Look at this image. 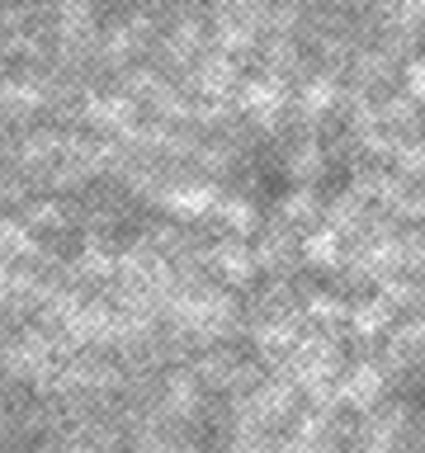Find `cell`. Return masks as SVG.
I'll return each mask as SVG.
<instances>
[{
	"label": "cell",
	"instance_id": "cell-1",
	"mask_svg": "<svg viewBox=\"0 0 425 453\" xmlns=\"http://www.w3.org/2000/svg\"><path fill=\"white\" fill-rule=\"evenodd\" d=\"M382 388H388V378H382V368H374V364H364L359 373L350 378V402H359V406H368V402H378L382 396Z\"/></svg>",
	"mask_w": 425,
	"mask_h": 453
},
{
	"label": "cell",
	"instance_id": "cell-7",
	"mask_svg": "<svg viewBox=\"0 0 425 453\" xmlns=\"http://www.w3.org/2000/svg\"><path fill=\"white\" fill-rule=\"evenodd\" d=\"M392 208L402 212V218H411V222H421V218H425V194H411V189H406V194L397 198Z\"/></svg>",
	"mask_w": 425,
	"mask_h": 453
},
{
	"label": "cell",
	"instance_id": "cell-4",
	"mask_svg": "<svg viewBox=\"0 0 425 453\" xmlns=\"http://www.w3.org/2000/svg\"><path fill=\"white\" fill-rule=\"evenodd\" d=\"M397 246H402V269H411V274H425V232H406Z\"/></svg>",
	"mask_w": 425,
	"mask_h": 453
},
{
	"label": "cell",
	"instance_id": "cell-8",
	"mask_svg": "<svg viewBox=\"0 0 425 453\" xmlns=\"http://www.w3.org/2000/svg\"><path fill=\"white\" fill-rule=\"evenodd\" d=\"M397 5H402V19H406V24L425 19V0H397Z\"/></svg>",
	"mask_w": 425,
	"mask_h": 453
},
{
	"label": "cell",
	"instance_id": "cell-2",
	"mask_svg": "<svg viewBox=\"0 0 425 453\" xmlns=\"http://www.w3.org/2000/svg\"><path fill=\"white\" fill-rule=\"evenodd\" d=\"M354 326H359V331H382V326H392V303L388 297H374V303H364L359 311H354Z\"/></svg>",
	"mask_w": 425,
	"mask_h": 453
},
{
	"label": "cell",
	"instance_id": "cell-6",
	"mask_svg": "<svg viewBox=\"0 0 425 453\" xmlns=\"http://www.w3.org/2000/svg\"><path fill=\"white\" fill-rule=\"evenodd\" d=\"M406 95L425 99V57H411L406 62Z\"/></svg>",
	"mask_w": 425,
	"mask_h": 453
},
{
	"label": "cell",
	"instance_id": "cell-5",
	"mask_svg": "<svg viewBox=\"0 0 425 453\" xmlns=\"http://www.w3.org/2000/svg\"><path fill=\"white\" fill-rule=\"evenodd\" d=\"M382 113H388V123H392V127H406V133H411V127H421V113H416V99H411V95L392 99V104L382 109Z\"/></svg>",
	"mask_w": 425,
	"mask_h": 453
},
{
	"label": "cell",
	"instance_id": "cell-3",
	"mask_svg": "<svg viewBox=\"0 0 425 453\" xmlns=\"http://www.w3.org/2000/svg\"><path fill=\"white\" fill-rule=\"evenodd\" d=\"M397 151V170H402L406 180H416V175H425V137H416V142H406V147H392Z\"/></svg>",
	"mask_w": 425,
	"mask_h": 453
}]
</instances>
